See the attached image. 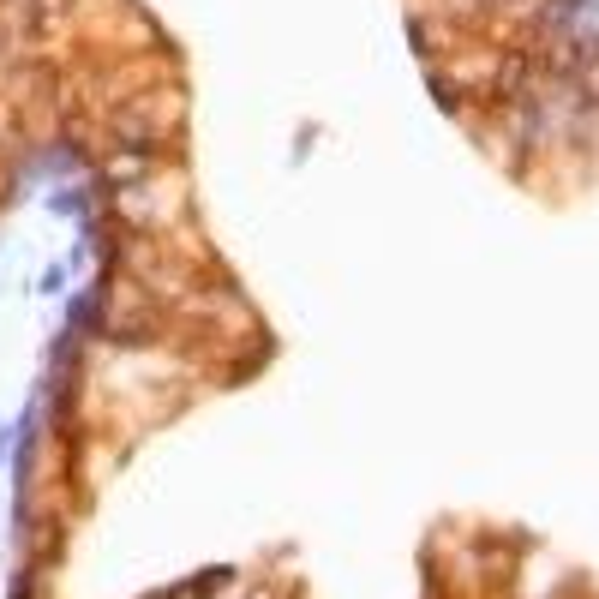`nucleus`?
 I'll return each mask as SVG.
<instances>
[{"label": "nucleus", "mask_w": 599, "mask_h": 599, "mask_svg": "<svg viewBox=\"0 0 599 599\" xmlns=\"http://www.w3.org/2000/svg\"><path fill=\"white\" fill-rule=\"evenodd\" d=\"M522 84H528V54H498V78H492V90L510 102Z\"/></svg>", "instance_id": "nucleus-1"}]
</instances>
